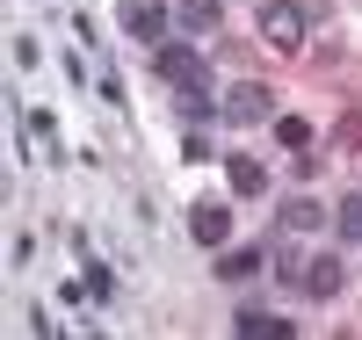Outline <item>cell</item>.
<instances>
[{
	"label": "cell",
	"instance_id": "obj_12",
	"mask_svg": "<svg viewBox=\"0 0 362 340\" xmlns=\"http://www.w3.org/2000/svg\"><path fill=\"white\" fill-rule=\"evenodd\" d=\"M276 138H283L290 152H305V145H312V123H305V116H276Z\"/></svg>",
	"mask_w": 362,
	"mask_h": 340
},
{
	"label": "cell",
	"instance_id": "obj_6",
	"mask_svg": "<svg viewBox=\"0 0 362 340\" xmlns=\"http://www.w3.org/2000/svg\"><path fill=\"white\" fill-rule=\"evenodd\" d=\"M225 181H232V196H268V167L254 160V152H232V160H225Z\"/></svg>",
	"mask_w": 362,
	"mask_h": 340
},
{
	"label": "cell",
	"instance_id": "obj_9",
	"mask_svg": "<svg viewBox=\"0 0 362 340\" xmlns=\"http://www.w3.org/2000/svg\"><path fill=\"white\" fill-rule=\"evenodd\" d=\"M261 268H268L261 246H225V254H218V275H225V283H247V275H261Z\"/></svg>",
	"mask_w": 362,
	"mask_h": 340
},
{
	"label": "cell",
	"instance_id": "obj_1",
	"mask_svg": "<svg viewBox=\"0 0 362 340\" xmlns=\"http://www.w3.org/2000/svg\"><path fill=\"white\" fill-rule=\"evenodd\" d=\"M305 29H312L305 0H276V8H261V37L276 44V51H305Z\"/></svg>",
	"mask_w": 362,
	"mask_h": 340
},
{
	"label": "cell",
	"instance_id": "obj_15",
	"mask_svg": "<svg viewBox=\"0 0 362 340\" xmlns=\"http://www.w3.org/2000/svg\"><path fill=\"white\" fill-rule=\"evenodd\" d=\"M181 160H210V138L196 131V123H189V138H181Z\"/></svg>",
	"mask_w": 362,
	"mask_h": 340
},
{
	"label": "cell",
	"instance_id": "obj_3",
	"mask_svg": "<svg viewBox=\"0 0 362 340\" xmlns=\"http://www.w3.org/2000/svg\"><path fill=\"white\" fill-rule=\"evenodd\" d=\"M297 290H305L312 304L341 297V290H348V268H341V254H312V261H305V275H297Z\"/></svg>",
	"mask_w": 362,
	"mask_h": 340
},
{
	"label": "cell",
	"instance_id": "obj_16",
	"mask_svg": "<svg viewBox=\"0 0 362 340\" xmlns=\"http://www.w3.org/2000/svg\"><path fill=\"white\" fill-rule=\"evenodd\" d=\"M341 145H362V116H348V123H341Z\"/></svg>",
	"mask_w": 362,
	"mask_h": 340
},
{
	"label": "cell",
	"instance_id": "obj_14",
	"mask_svg": "<svg viewBox=\"0 0 362 340\" xmlns=\"http://www.w3.org/2000/svg\"><path fill=\"white\" fill-rule=\"evenodd\" d=\"M87 297L109 304V297H116V275H109V268H87Z\"/></svg>",
	"mask_w": 362,
	"mask_h": 340
},
{
	"label": "cell",
	"instance_id": "obj_8",
	"mask_svg": "<svg viewBox=\"0 0 362 340\" xmlns=\"http://www.w3.org/2000/svg\"><path fill=\"white\" fill-rule=\"evenodd\" d=\"M116 22H124L131 37H160V29H167V8H160V0H124V15H116Z\"/></svg>",
	"mask_w": 362,
	"mask_h": 340
},
{
	"label": "cell",
	"instance_id": "obj_7",
	"mask_svg": "<svg viewBox=\"0 0 362 340\" xmlns=\"http://www.w3.org/2000/svg\"><path fill=\"white\" fill-rule=\"evenodd\" d=\"M218 15H225V0H174V22L189 29V37H210Z\"/></svg>",
	"mask_w": 362,
	"mask_h": 340
},
{
	"label": "cell",
	"instance_id": "obj_5",
	"mask_svg": "<svg viewBox=\"0 0 362 340\" xmlns=\"http://www.w3.org/2000/svg\"><path fill=\"white\" fill-rule=\"evenodd\" d=\"M189 232H196V246H225L232 239V210L225 203H196L189 210Z\"/></svg>",
	"mask_w": 362,
	"mask_h": 340
},
{
	"label": "cell",
	"instance_id": "obj_2",
	"mask_svg": "<svg viewBox=\"0 0 362 340\" xmlns=\"http://www.w3.org/2000/svg\"><path fill=\"white\" fill-rule=\"evenodd\" d=\"M218 109H225L218 123H268V116H276V95H268L261 80H239V87H225Z\"/></svg>",
	"mask_w": 362,
	"mask_h": 340
},
{
	"label": "cell",
	"instance_id": "obj_10",
	"mask_svg": "<svg viewBox=\"0 0 362 340\" xmlns=\"http://www.w3.org/2000/svg\"><path fill=\"white\" fill-rule=\"evenodd\" d=\"M319 225H326L319 196H290V203H283V232H290V239H305V232H319Z\"/></svg>",
	"mask_w": 362,
	"mask_h": 340
},
{
	"label": "cell",
	"instance_id": "obj_13",
	"mask_svg": "<svg viewBox=\"0 0 362 340\" xmlns=\"http://www.w3.org/2000/svg\"><path fill=\"white\" fill-rule=\"evenodd\" d=\"M334 218H341V239H348V246H362V196H348Z\"/></svg>",
	"mask_w": 362,
	"mask_h": 340
},
{
	"label": "cell",
	"instance_id": "obj_11",
	"mask_svg": "<svg viewBox=\"0 0 362 340\" xmlns=\"http://www.w3.org/2000/svg\"><path fill=\"white\" fill-rule=\"evenodd\" d=\"M232 326L247 333V340H297V326H290V319H268V312H254V304H247Z\"/></svg>",
	"mask_w": 362,
	"mask_h": 340
},
{
	"label": "cell",
	"instance_id": "obj_4",
	"mask_svg": "<svg viewBox=\"0 0 362 340\" xmlns=\"http://www.w3.org/2000/svg\"><path fill=\"white\" fill-rule=\"evenodd\" d=\"M153 66H160V80H174V87H203V58H196V44H167Z\"/></svg>",
	"mask_w": 362,
	"mask_h": 340
}]
</instances>
